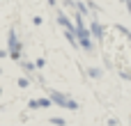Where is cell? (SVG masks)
Wrapping results in <instances>:
<instances>
[{
    "label": "cell",
    "instance_id": "6da1fadb",
    "mask_svg": "<svg viewBox=\"0 0 131 126\" xmlns=\"http://www.w3.org/2000/svg\"><path fill=\"white\" fill-rule=\"evenodd\" d=\"M51 122H53V124H58V126H64V119H58V117H53Z\"/></svg>",
    "mask_w": 131,
    "mask_h": 126
}]
</instances>
